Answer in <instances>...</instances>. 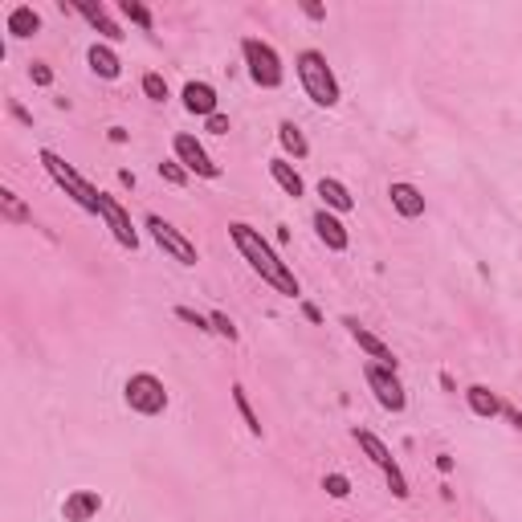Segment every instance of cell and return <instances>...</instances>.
I'll use <instances>...</instances> for the list:
<instances>
[{
    "mask_svg": "<svg viewBox=\"0 0 522 522\" xmlns=\"http://www.w3.org/2000/svg\"><path fill=\"white\" fill-rule=\"evenodd\" d=\"M229 237H233V245L241 249V257L249 261V270H253V274H261V282H270L278 294H286V298H298L302 290H298V278H294V270L274 253V245H270V241L253 229V225L233 221L229 225Z\"/></svg>",
    "mask_w": 522,
    "mask_h": 522,
    "instance_id": "1",
    "label": "cell"
},
{
    "mask_svg": "<svg viewBox=\"0 0 522 522\" xmlns=\"http://www.w3.org/2000/svg\"><path fill=\"white\" fill-rule=\"evenodd\" d=\"M294 66H298L302 90L310 94V102H314V107H327V111L335 107L339 102V78L327 66V54H319V49H302Z\"/></svg>",
    "mask_w": 522,
    "mask_h": 522,
    "instance_id": "2",
    "label": "cell"
},
{
    "mask_svg": "<svg viewBox=\"0 0 522 522\" xmlns=\"http://www.w3.org/2000/svg\"><path fill=\"white\" fill-rule=\"evenodd\" d=\"M41 164H45V172H49V176L58 180V188H66V196H74V204H78V208H86V213H98V204H102V192H98V188L90 184V180H82L78 172H74L70 164H66L62 155H58V151L45 147V151H41Z\"/></svg>",
    "mask_w": 522,
    "mask_h": 522,
    "instance_id": "3",
    "label": "cell"
},
{
    "mask_svg": "<svg viewBox=\"0 0 522 522\" xmlns=\"http://www.w3.org/2000/svg\"><path fill=\"white\" fill-rule=\"evenodd\" d=\"M241 58H245V66H249V78H253L261 90L282 86V58H278V49L270 41H261V37H245V41H241Z\"/></svg>",
    "mask_w": 522,
    "mask_h": 522,
    "instance_id": "4",
    "label": "cell"
},
{
    "mask_svg": "<svg viewBox=\"0 0 522 522\" xmlns=\"http://www.w3.org/2000/svg\"><path fill=\"white\" fill-rule=\"evenodd\" d=\"M123 400H127V408L139 412V416H160L164 408H168V388H164L160 376L135 372L131 380H127V388H123Z\"/></svg>",
    "mask_w": 522,
    "mask_h": 522,
    "instance_id": "5",
    "label": "cell"
},
{
    "mask_svg": "<svg viewBox=\"0 0 522 522\" xmlns=\"http://www.w3.org/2000/svg\"><path fill=\"white\" fill-rule=\"evenodd\" d=\"M355 441H359V449L367 453V457H372V465L380 469L384 478H388L392 494H396L400 502H404V498H408V478H404V469L396 465V457L388 453V445H384L376 433H367V429H355Z\"/></svg>",
    "mask_w": 522,
    "mask_h": 522,
    "instance_id": "6",
    "label": "cell"
},
{
    "mask_svg": "<svg viewBox=\"0 0 522 522\" xmlns=\"http://www.w3.org/2000/svg\"><path fill=\"white\" fill-rule=\"evenodd\" d=\"M363 380H367V388L376 392L380 408H388V412H404L408 396H404V384L396 380V372H392V367H380V363H367V372H363Z\"/></svg>",
    "mask_w": 522,
    "mask_h": 522,
    "instance_id": "7",
    "label": "cell"
},
{
    "mask_svg": "<svg viewBox=\"0 0 522 522\" xmlns=\"http://www.w3.org/2000/svg\"><path fill=\"white\" fill-rule=\"evenodd\" d=\"M172 147H176V160L184 164V172H196V176H204V180L221 176V164H213V155L200 147V139H196V135L180 131L176 139H172Z\"/></svg>",
    "mask_w": 522,
    "mask_h": 522,
    "instance_id": "8",
    "label": "cell"
},
{
    "mask_svg": "<svg viewBox=\"0 0 522 522\" xmlns=\"http://www.w3.org/2000/svg\"><path fill=\"white\" fill-rule=\"evenodd\" d=\"M147 229H151V237H155V245H160L164 253L176 257L180 266H196V245L176 229V225H168L164 217H147Z\"/></svg>",
    "mask_w": 522,
    "mask_h": 522,
    "instance_id": "9",
    "label": "cell"
},
{
    "mask_svg": "<svg viewBox=\"0 0 522 522\" xmlns=\"http://www.w3.org/2000/svg\"><path fill=\"white\" fill-rule=\"evenodd\" d=\"M98 217H102V221H107V229L115 233V241L123 249H139V233H135V225H131V217H127V208L123 204L115 200V196H107L102 192V204H98Z\"/></svg>",
    "mask_w": 522,
    "mask_h": 522,
    "instance_id": "10",
    "label": "cell"
},
{
    "mask_svg": "<svg viewBox=\"0 0 522 522\" xmlns=\"http://www.w3.org/2000/svg\"><path fill=\"white\" fill-rule=\"evenodd\" d=\"M343 327H347V335H351L355 343H359V351H367L376 363H380V367H392V372H396V355H392V347L384 343L380 335H372V331L363 327L359 319H351V314L343 319Z\"/></svg>",
    "mask_w": 522,
    "mask_h": 522,
    "instance_id": "11",
    "label": "cell"
},
{
    "mask_svg": "<svg viewBox=\"0 0 522 522\" xmlns=\"http://www.w3.org/2000/svg\"><path fill=\"white\" fill-rule=\"evenodd\" d=\"M388 196H392V208H396L404 221L425 217V192H420L416 184H408V180H396V184H388Z\"/></svg>",
    "mask_w": 522,
    "mask_h": 522,
    "instance_id": "12",
    "label": "cell"
},
{
    "mask_svg": "<svg viewBox=\"0 0 522 522\" xmlns=\"http://www.w3.org/2000/svg\"><path fill=\"white\" fill-rule=\"evenodd\" d=\"M98 510H102V494L98 490H74L62 502L66 522H90V518H98Z\"/></svg>",
    "mask_w": 522,
    "mask_h": 522,
    "instance_id": "13",
    "label": "cell"
},
{
    "mask_svg": "<svg viewBox=\"0 0 522 522\" xmlns=\"http://www.w3.org/2000/svg\"><path fill=\"white\" fill-rule=\"evenodd\" d=\"M314 233H319V241L327 249H335V253H343V249L351 245V233H347V225L339 221L331 208H319V213H314Z\"/></svg>",
    "mask_w": 522,
    "mask_h": 522,
    "instance_id": "14",
    "label": "cell"
},
{
    "mask_svg": "<svg viewBox=\"0 0 522 522\" xmlns=\"http://www.w3.org/2000/svg\"><path fill=\"white\" fill-rule=\"evenodd\" d=\"M74 13H82V17H86L102 37H107V41H123V37H127L123 29H119L115 21H111L107 4H94V0H78V4H74Z\"/></svg>",
    "mask_w": 522,
    "mask_h": 522,
    "instance_id": "15",
    "label": "cell"
},
{
    "mask_svg": "<svg viewBox=\"0 0 522 522\" xmlns=\"http://www.w3.org/2000/svg\"><path fill=\"white\" fill-rule=\"evenodd\" d=\"M184 107H188V115L213 119L217 115V90L208 86V82H188V86H184Z\"/></svg>",
    "mask_w": 522,
    "mask_h": 522,
    "instance_id": "16",
    "label": "cell"
},
{
    "mask_svg": "<svg viewBox=\"0 0 522 522\" xmlns=\"http://www.w3.org/2000/svg\"><path fill=\"white\" fill-rule=\"evenodd\" d=\"M4 29H9L13 37H37L41 33V13L33 9V4H17V9H9V17H4Z\"/></svg>",
    "mask_w": 522,
    "mask_h": 522,
    "instance_id": "17",
    "label": "cell"
},
{
    "mask_svg": "<svg viewBox=\"0 0 522 522\" xmlns=\"http://www.w3.org/2000/svg\"><path fill=\"white\" fill-rule=\"evenodd\" d=\"M465 404H469V412L482 416V420L502 416V400H498V392H490L486 384H469V388H465Z\"/></svg>",
    "mask_w": 522,
    "mask_h": 522,
    "instance_id": "18",
    "label": "cell"
},
{
    "mask_svg": "<svg viewBox=\"0 0 522 522\" xmlns=\"http://www.w3.org/2000/svg\"><path fill=\"white\" fill-rule=\"evenodd\" d=\"M319 196H323V208H331V213H351V208H355V196L347 192V184H343V180H335V176L319 180Z\"/></svg>",
    "mask_w": 522,
    "mask_h": 522,
    "instance_id": "19",
    "label": "cell"
},
{
    "mask_svg": "<svg viewBox=\"0 0 522 522\" xmlns=\"http://www.w3.org/2000/svg\"><path fill=\"white\" fill-rule=\"evenodd\" d=\"M86 62H90V70L98 74V78H119V70H123V62H119V54L111 49V45H90V54H86Z\"/></svg>",
    "mask_w": 522,
    "mask_h": 522,
    "instance_id": "20",
    "label": "cell"
},
{
    "mask_svg": "<svg viewBox=\"0 0 522 522\" xmlns=\"http://www.w3.org/2000/svg\"><path fill=\"white\" fill-rule=\"evenodd\" d=\"M270 176H274V184L282 188L286 196H294V200H298V196L306 192L302 176H298V172H294V164H286V160H270Z\"/></svg>",
    "mask_w": 522,
    "mask_h": 522,
    "instance_id": "21",
    "label": "cell"
},
{
    "mask_svg": "<svg viewBox=\"0 0 522 522\" xmlns=\"http://www.w3.org/2000/svg\"><path fill=\"white\" fill-rule=\"evenodd\" d=\"M278 139H282V147L290 151L294 160H306V155H310V143H306V135H302L298 127L290 123V119H286V123L278 127Z\"/></svg>",
    "mask_w": 522,
    "mask_h": 522,
    "instance_id": "22",
    "label": "cell"
},
{
    "mask_svg": "<svg viewBox=\"0 0 522 522\" xmlns=\"http://www.w3.org/2000/svg\"><path fill=\"white\" fill-rule=\"evenodd\" d=\"M0 213H4V221H17V225H25V221H33V213H29L25 204H21V196L17 192H0Z\"/></svg>",
    "mask_w": 522,
    "mask_h": 522,
    "instance_id": "23",
    "label": "cell"
},
{
    "mask_svg": "<svg viewBox=\"0 0 522 522\" xmlns=\"http://www.w3.org/2000/svg\"><path fill=\"white\" fill-rule=\"evenodd\" d=\"M233 404H237V412H241V420H245L249 433L261 437V420H257V412H253V404H249V396H245V388H241V384H233Z\"/></svg>",
    "mask_w": 522,
    "mask_h": 522,
    "instance_id": "24",
    "label": "cell"
},
{
    "mask_svg": "<svg viewBox=\"0 0 522 522\" xmlns=\"http://www.w3.org/2000/svg\"><path fill=\"white\" fill-rule=\"evenodd\" d=\"M119 13H123L127 21H135L143 33H151V29H155V17H151V9H147V4H139V0H123V4H119Z\"/></svg>",
    "mask_w": 522,
    "mask_h": 522,
    "instance_id": "25",
    "label": "cell"
},
{
    "mask_svg": "<svg viewBox=\"0 0 522 522\" xmlns=\"http://www.w3.org/2000/svg\"><path fill=\"white\" fill-rule=\"evenodd\" d=\"M143 94L151 98V102H168V82H164V74H143Z\"/></svg>",
    "mask_w": 522,
    "mask_h": 522,
    "instance_id": "26",
    "label": "cell"
},
{
    "mask_svg": "<svg viewBox=\"0 0 522 522\" xmlns=\"http://www.w3.org/2000/svg\"><path fill=\"white\" fill-rule=\"evenodd\" d=\"M160 176L168 180V184H176V188L188 184V172H184V164H180V160H164L160 164Z\"/></svg>",
    "mask_w": 522,
    "mask_h": 522,
    "instance_id": "27",
    "label": "cell"
},
{
    "mask_svg": "<svg viewBox=\"0 0 522 522\" xmlns=\"http://www.w3.org/2000/svg\"><path fill=\"white\" fill-rule=\"evenodd\" d=\"M208 323H213V331L221 339H229V343H237V327H233V319L229 314H221V310H213V314H208Z\"/></svg>",
    "mask_w": 522,
    "mask_h": 522,
    "instance_id": "28",
    "label": "cell"
},
{
    "mask_svg": "<svg viewBox=\"0 0 522 522\" xmlns=\"http://www.w3.org/2000/svg\"><path fill=\"white\" fill-rule=\"evenodd\" d=\"M323 490H327L331 498H347L351 494V482H347L343 473H327V478H323Z\"/></svg>",
    "mask_w": 522,
    "mask_h": 522,
    "instance_id": "29",
    "label": "cell"
},
{
    "mask_svg": "<svg viewBox=\"0 0 522 522\" xmlns=\"http://www.w3.org/2000/svg\"><path fill=\"white\" fill-rule=\"evenodd\" d=\"M176 319L188 323V327H196V331H213V323L204 319V314H196L192 306H176Z\"/></svg>",
    "mask_w": 522,
    "mask_h": 522,
    "instance_id": "30",
    "label": "cell"
},
{
    "mask_svg": "<svg viewBox=\"0 0 522 522\" xmlns=\"http://www.w3.org/2000/svg\"><path fill=\"white\" fill-rule=\"evenodd\" d=\"M29 78H33V86H54V70L45 62H33L29 66Z\"/></svg>",
    "mask_w": 522,
    "mask_h": 522,
    "instance_id": "31",
    "label": "cell"
},
{
    "mask_svg": "<svg viewBox=\"0 0 522 522\" xmlns=\"http://www.w3.org/2000/svg\"><path fill=\"white\" fill-rule=\"evenodd\" d=\"M208 131H213V135H229V119H225L221 111H217V115L208 119Z\"/></svg>",
    "mask_w": 522,
    "mask_h": 522,
    "instance_id": "32",
    "label": "cell"
},
{
    "mask_svg": "<svg viewBox=\"0 0 522 522\" xmlns=\"http://www.w3.org/2000/svg\"><path fill=\"white\" fill-rule=\"evenodd\" d=\"M302 13H306L310 21H323V17H327V9H323V4H310V0L302 4Z\"/></svg>",
    "mask_w": 522,
    "mask_h": 522,
    "instance_id": "33",
    "label": "cell"
},
{
    "mask_svg": "<svg viewBox=\"0 0 522 522\" xmlns=\"http://www.w3.org/2000/svg\"><path fill=\"white\" fill-rule=\"evenodd\" d=\"M502 416H506V420H510V425H514V429H522V412H518V408L502 404Z\"/></svg>",
    "mask_w": 522,
    "mask_h": 522,
    "instance_id": "34",
    "label": "cell"
},
{
    "mask_svg": "<svg viewBox=\"0 0 522 522\" xmlns=\"http://www.w3.org/2000/svg\"><path fill=\"white\" fill-rule=\"evenodd\" d=\"M302 314H306V319H310V323H323V310H319V306H314V302H306V306H302Z\"/></svg>",
    "mask_w": 522,
    "mask_h": 522,
    "instance_id": "35",
    "label": "cell"
},
{
    "mask_svg": "<svg viewBox=\"0 0 522 522\" xmlns=\"http://www.w3.org/2000/svg\"><path fill=\"white\" fill-rule=\"evenodd\" d=\"M437 469H441V473H453V457H449V453H441V457H437Z\"/></svg>",
    "mask_w": 522,
    "mask_h": 522,
    "instance_id": "36",
    "label": "cell"
},
{
    "mask_svg": "<svg viewBox=\"0 0 522 522\" xmlns=\"http://www.w3.org/2000/svg\"><path fill=\"white\" fill-rule=\"evenodd\" d=\"M9 111L21 119V123H33V119H29V111H25V107H17V102H9Z\"/></svg>",
    "mask_w": 522,
    "mask_h": 522,
    "instance_id": "37",
    "label": "cell"
},
{
    "mask_svg": "<svg viewBox=\"0 0 522 522\" xmlns=\"http://www.w3.org/2000/svg\"><path fill=\"white\" fill-rule=\"evenodd\" d=\"M111 143H127V131H123V127H111Z\"/></svg>",
    "mask_w": 522,
    "mask_h": 522,
    "instance_id": "38",
    "label": "cell"
}]
</instances>
